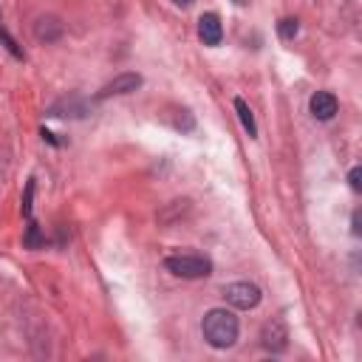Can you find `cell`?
Instances as JSON below:
<instances>
[{
  "label": "cell",
  "instance_id": "9c48e42d",
  "mask_svg": "<svg viewBox=\"0 0 362 362\" xmlns=\"http://www.w3.org/2000/svg\"><path fill=\"white\" fill-rule=\"evenodd\" d=\"M235 111H238V116H241V125H244V130L249 133V139H255V136H258V125H255V116H252L249 105H246L244 100H235Z\"/></svg>",
  "mask_w": 362,
  "mask_h": 362
},
{
  "label": "cell",
  "instance_id": "30bf717a",
  "mask_svg": "<svg viewBox=\"0 0 362 362\" xmlns=\"http://www.w3.org/2000/svg\"><path fill=\"white\" fill-rule=\"evenodd\" d=\"M42 244H45V238H42V233H40V226L31 221L29 230H26V246H29V249H37V246H42Z\"/></svg>",
  "mask_w": 362,
  "mask_h": 362
},
{
  "label": "cell",
  "instance_id": "277c9868",
  "mask_svg": "<svg viewBox=\"0 0 362 362\" xmlns=\"http://www.w3.org/2000/svg\"><path fill=\"white\" fill-rule=\"evenodd\" d=\"M136 88H142V77H139V74H133V71H127V74H119V77H113L108 85H102V90L97 94V100H108V97L133 94Z\"/></svg>",
  "mask_w": 362,
  "mask_h": 362
},
{
  "label": "cell",
  "instance_id": "52a82bcc",
  "mask_svg": "<svg viewBox=\"0 0 362 362\" xmlns=\"http://www.w3.org/2000/svg\"><path fill=\"white\" fill-rule=\"evenodd\" d=\"M198 37L204 40V45H221V40H223V26H221V17H218L215 12L201 15V20H198Z\"/></svg>",
  "mask_w": 362,
  "mask_h": 362
},
{
  "label": "cell",
  "instance_id": "4fadbf2b",
  "mask_svg": "<svg viewBox=\"0 0 362 362\" xmlns=\"http://www.w3.org/2000/svg\"><path fill=\"white\" fill-rule=\"evenodd\" d=\"M359 178H362V170H359V167H354V170H351V175H348V184H351V190H354V193H359V190H362V181H359Z\"/></svg>",
  "mask_w": 362,
  "mask_h": 362
},
{
  "label": "cell",
  "instance_id": "6da1fadb",
  "mask_svg": "<svg viewBox=\"0 0 362 362\" xmlns=\"http://www.w3.org/2000/svg\"><path fill=\"white\" fill-rule=\"evenodd\" d=\"M201 331H204V340L212 345V348H230L235 345L238 340V317L226 308H212L204 314V323H201Z\"/></svg>",
  "mask_w": 362,
  "mask_h": 362
},
{
  "label": "cell",
  "instance_id": "7a4b0ae2",
  "mask_svg": "<svg viewBox=\"0 0 362 362\" xmlns=\"http://www.w3.org/2000/svg\"><path fill=\"white\" fill-rule=\"evenodd\" d=\"M164 269L173 272L175 278H184V281H198V278L212 275V263L207 258H198V255H173L164 260Z\"/></svg>",
  "mask_w": 362,
  "mask_h": 362
},
{
  "label": "cell",
  "instance_id": "8fae6325",
  "mask_svg": "<svg viewBox=\"0 0 362 362\" xmlns=\"http://www.w3.org/2000/svg\"><path fill=\"white\" fill-rule=\"evenodd\" d=\"M297 29H300V26H297V20H294V17H286V20H281V23H278V31H281V37H283V40H294Z\"/></svg>",
  "mask_w": 362,
  "mask_h": 362
},
{
  "label": "cell",
  "instance_id": "5bb4252c",
  "mask_svg": "<svg viewBox=\"0 0 362 362\" xmlns=\"http://www.w3.org/2000/svg\"><path fill=\"white\" fill-rule=\"evenodd\" d=\"M354 235H359V212H354Z\"/></svg>",
  "mask_w": 362,
  "mask_h": 362
},
{
  "label": "cell",
  "instance_id": "ba28073f",
  "mask_svg": "<svg viewBox=\"0 0 362 362\" xmlns=\"http://www.w3.org/2000/svg\"><path fill=\"white\" fill-rule=\"evenodd\" d=\"M34 34H37V40L54 42V40L63 34V23H60L57 17H40L37 26H34Z\"/></svg>",
  "mask_w": 362,
  "mask_h": 362
},
{
  "label": "cell",
  "instance_id": "9a60e30c",
  "mask_svg": "<svg viewBox=\"0 0 362 362\" xmlns=\"http://www.w3.org/2000/svg\"><path fill=\"white\" fill-rule=\"evenodd\" d=\"M173 3H175V6H190L193 0H173Z\"/></svg>",
  "mask_w": 362,
  "mask_h": 362
},
{
  "label": "cell",
  "instance_id": "5b68a950",
  "mask_svg": "<svg viewBox=\"0 0 362 362\" xmlns=\"http://www.w3.org/2000/svg\"><path fill=\"white\" fill-rule=\"evenodd\" d=\"M308 108H311V116H314V119L329 122V119L337 116L340 102H337V97L331 94V90H317V94L311 97V102H308Z\"/></svg>",
  "mask_w": 362,
  "mask_h": 362
},
{
  "label": "cell",
  "instance_id": "7c38bea8",
  "mask_svg": "<svg viewBox=\"0 0 362 362\" xmlns=\"http://www.w3.org/2000/svg\"><path fill=\"white\" fill-rule=\"evenodd\" d=\"M31 198H34V181H29V184H26V198H23V215L26 218L31 215Z\"/></svg>",
  "mask_w": 362,
  "mask_h": 362
},
{
  "label": "cell",
  "instance_id": "8992f818",
  "mask_svg": "<svg viewBox=\"0 0 362 362\" xmlns=\"http://www.w3.org/2000/svg\"><path fill=\"white\" fill-rule=\"evenodd\" d=\"M286 340H289V331H286V323L283 320H269L260 331V343L266 351H283L286 348Z\"/></svg>",
  "mask_w": 362,
  "mask_h": 362
},
{
  "label": "cell",
  "instance_id": "3957f363",
  "mask_svg": "<svg viewBox=\"0 0 362 362\" xmlns=\"http://www.w3.org/2000/svg\"><path fill=\"white\" fill-rule=\"evenodd\" d=\"M223 297H226V303H230L233 308H241V311H249V308H255L258 303H260V289L255 286V283H249V281H238V283H230L223 289Z\"/></svg>",
  "mask_w": 362,
  "mask_h": 362
}]
</instances>
